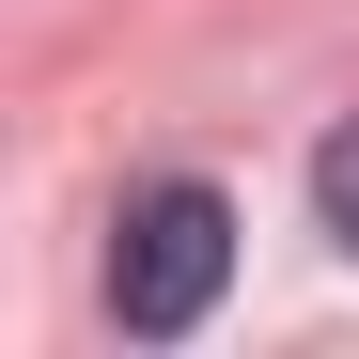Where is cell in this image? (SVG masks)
<instances>
[{"instance_id":"6da1fadb","label":"cell","mask_w":359,"mask_h":359,"mask_svg":"<svg viewBox=\"0 0 359 359\" xmlns=\"http://www.w3.org/2000/svg\"><path fill=\"white\" fill-rule=\"evenodd\" d=\"M219 281H234V203L203 172H172V188H141L109 219V313H126V344H188L219 313Z\"/></svg>"},{"instance_id":"7a4b0ae2","label":"cell","mask_w":359,"mask_h":359,"mask_svg":"<svg viewBox=\"0 0 359 359\" xmlns=\"http://www.w3.org/2000/svg\"><path fill=\"white\" fill-rule=\"evenodd\" d=\"M313 219H328L344 250H359V109H344V126L313 141Z\"/></svg>"}]
</instances>
